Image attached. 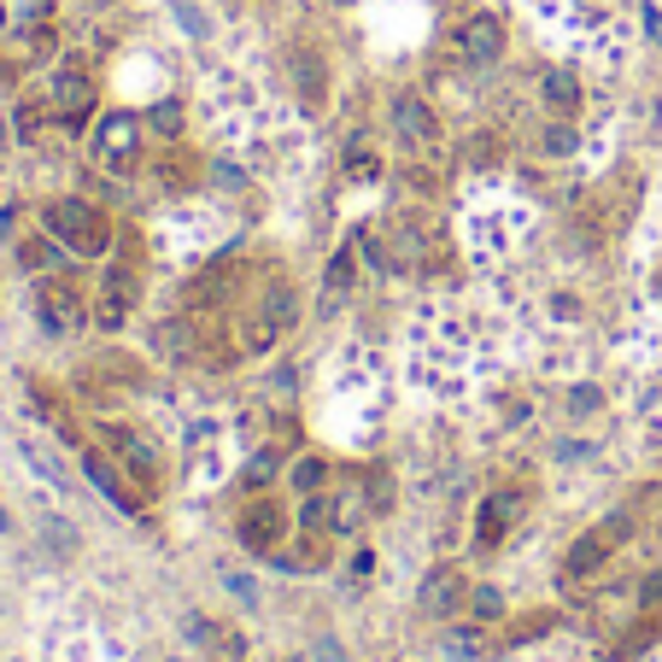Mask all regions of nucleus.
<instances>
[{"label":"nucleus","instance_id":"f3484780","mask_svg":"<svg viewBox=\"0 0 662 662\" xmlns=\"http://www.w3.org/2000/svg\"><path fill=\"white\" fill-rule=\"evenodd\" d=\"M627 511H634V522H639V528L651 534V539H662V487H644L639 499L627 504Z\"/></svg>","mask_w":662,"mask_h":662},{"label":"nucleus","instance_id":"393cba45","mask_svg":"<svg viewBox=\"0 0 662 662\" xmlns=\"http://www.w3.org/2000/svg\"><path fill=\"white\" fill-rule=\"evenodd\" d=\"M322 475H329V469H322L317 457H311V464H299V469H294V481H299L305 492H317V487H322Z\"/></svg>","mask_w":662,"mask_h":662},{"label":"nucleus","instance_id":"423d86ee","mask_svg":"<svg viewBox=\"0 0 662 662\" xmlns=\"http://www.w3.org/2000/svg\"><path fill=\"white\" fill-rule=\"evenodd\" d=\"M135 305H141V276H135V264H112L94 287V322L100 329H124L135 317Z\"/></svg>","mask_w":662,"mask_h":662},{"label":"nucleus","instance_id":"7c9ffc66","mask_svg":"<svg viewBox=\"0 0 662 662\" xmlns=\"http://www.w3.org/2000/svg\"><path fill=\"white\" fill-rule=\"evenodd\" d=\"M7 82H12V71H7V65H0V89H7Z\"/></svg>","mask_w":662,"mask_h":662},{"label":"nucleus","instance_id":"20e7f679","mask_svg":"<svg viewBox=\"0 0 662 662\" xmlns=\"http://www.w3.org/2000/svg\"><path fill=\"white\" fill-rule=\"evenodd\" d=\"M94 164L129 176L135 164H141V117H135V112H106V117H100V129H94Z\"/></svg>","mask_w":662,"mask_h":662},{"label":"nucleus","instance_id":"c756f323","mask_svg":"<svg viewBox=\"0 0 662 662\" xmlns=\"http://www.w3.org/2000/svg\"><path fill=\"white\" fill-rule=\"evenodd\" d=\"M644 604H662V574H651V581H644Z\"/></svg>","mask_w":662,"mask_h":662},{"label":"nucleus","instance_id":"7ed1b4c3","mask_svg":"<svg viewBox=\"0 0 662 662\" xmlns=\"http://www.w3.org/2000/svg\"><path fill=\"white\" fill-rule=\"evenodd\" d=\"M639 522H634V511H621V516H609V522H598V528H586L581 539L569 546V557H563V581H586V574H598L609 557L621 551V539L634 534Z\"/></svg>","mask_w":662,"mask_h":662},{"label":"nucleus","instance_id":"a878e982","mask_svg":"<svg viewBox=\"0 0 662 662\" xmlns=\"http://www.w3.org/2000/svg\"><path fill=\"white\" fill-rule=\"evenodd\" d=\"M346 171L358 176V182H364V176H381V159H369V152H352V164H346Z\"/></svg>","mask_w":662,"mask_h":662},{"label":"nucleus","instance_id":"f257e3e1","mask_svg":"<svg viewBox=\"0 0 662 662\" xmlns=\"http://www.w3.org/2000/svg\"><path fill=\"white\" fill-rule=\"evenodd\" d=\"M47 235L65 247V252H77V259H106L112 252V217L94 206V199H77V194H65L47 206Z\"/></svg>","mask_w":662,"mask_h":662},{"label":"nucleus","instance_id":"4be33fe9","mask_svg":"<svg viewBox=\"0 0 662 662\" xmlns=\"http://www.w3.org/2000/svg\"><path fill=\"white\" fill-rule=\"evenodd\" d=\"M152 124H159V135H176L182 129V106H176V100H164V106L152 112Z\"/></svg>","mask_w":662,"mask_h":662},{"label":"nucleus","instance_id":"39448f33","mask_svg":"<svg viewBox=\"0 0 662 662\" xmlns=\"http://www.w3.org/2000/svg\"><path fill=\"white\" fill-rule=\"evenodd\" d=\"M36 317H42L47 334H77L82 322H89V299H82L77 282L42 276V282H36Z\"/></svg>","mask_w":662,"mask_h":662},{"label":"nucleus","instance_id":"cd10ccee","mask_svg":"<svg viewBox=\"0 0 662 662\" xmlns=\"http://www.w3.org/2000/svg\"><path fill=\"white\" fill-rule=\"evenodd\" d=\"M47 539H54V546H59V557H71V546H77V534L65 528V522H47Z\"/></svg>","mask_w":662,"mask_h":662},{"label":"nucleus","instance_id":"9d476101","mask_svg":"<svg viewBox=\"0 0 662 662\" xmlns=\"http://www.w3.org/2000/svg\"><path fill=\"white\" fill-rule=\"evenodd\" d=\"M287 71H294V89L311 112L329 106V59L317 54L311 42H294V54H287Z\"/></svg>","mask_w":662,"mask_h":662},{"label":"nucleus","instance_id":"f03ea898","mask_svg":"<svg viewBox=\"0 0 662 662\" xmlns=\"http://www.w3.org/2000/svg\"><path fill=\"white\" fill-rule=\"evenodd\" d=\"M294 317H299V299H294V287H287V282L264 287V299L252 305L247 317H235V346H241L247 358H264V352L276 346L287 329H294Z\"/></svg>","mask_w":662,"mask_h":662},{"label":"nucleus","instance_id":"2f4dec72","mask_svg":"<svg viewBox=\"0 0 662 662\" xmlns=\"http://www.w3.org/2000/svg\"><path fill=\"white\" fill-rule=\"evenodd\" d=\"M0 528H7V511H0Z\"/></svg>","mask_w":662,"mask_h":662},{"label":"nucleus","instance_id":"dca6fc26","mask_svg":"<svg viewBox=\"0 0 662 662\" xmlns=\"http://www.w3.org/2000/svg\"><path fill=\"white\" fill-rule=\"evenodd\" d=\"M322 563H329V551H322V534H305L299 546H282V551H276V569H287V574H317Z\"/></svg>","mask_w":662,"mask_h":662},{"label":"nucleus","instance_id":"2eb2a0df","mask_svg":"<svg viewBox=\"0 0 662 662\" xmlns=\"http://www.w3.org/2000/svg\"><path fill=\"white\" fill-rule=\"evenodd\" d=\"M54 112L65 117V124H82V117H89V106H94V82L82 77V71H59L54 77Z\"/></svg>","mask_w":662,"mask_h":662},{"label":"nucleus","instance_id":"5701e85b","mask_svg":"<svg viewBox=\"0 0 662 662\" xmlns=\"http://www.w3.org/2000/svg\"><path fill=\"white\" fill-rule=\"evenodd\" d=\"M551 621H557V616H528V621H516L511 639H516V644H522V639H539V634H551Z\"/></svg>","mask_w":662,"mask_h":662},{"label":"nucleus","instance_id":"6e6552de","mask_svg":"<svg viewBox=\"0 0 662 662\" xmlns=\"http://www.w3.org/2000/svg\"><path fill=\"white\" fill-rule=\"evenodd\" d=\"M100 446L106 452H117V464L129 469V481L147 492H159V452H152V440H141L135 429H117V422H106V429H100Z\"/></svg>","mask_w":662,"mask_h":662},{"label":"nucleus","instance_id":"ddd939ff","mask_svg":"<svg viewBox=\"0 0 662 662\" xmlns=\"http://www.w3.org/2000/svg\"><path fill=\"white\" fill-rule=\"evenodd\" d=\"M457 59H469V65H492L504 54V24L492 19V12H475V19L457 24Z\"/></svg>","mask_w":662,"mask_h":662},{"label":"nucleus","instance_id":"6ab92c4d","mask_svg":"<svg viewBox=\"0 0 662 662\" xmlns=\"http://www.w3.org/2000/svg\"><path fill=\"white\" fill-rule=\"evenodd\" d=\"M546 106H551V112H563V117L581 106V89H574V77H563V71H551V77H546Z\"/></svg>","mask_w":662,"mask_h":662},{"label":"nucleus","instance_id":"aec40b11","mask_svg":"<svg viewBox=\"0 0 662 662\" xmlns=\"http://www.w3.org/2000/svg\"><path fill=\"white\" fill-rule=\"evenodd\" d=\"M469 616H475V621H499V616H504V592H499V586H475V592H469Z\"/></svg>","mask_w":662,"mask_h":662},{"label":"nucleus","instance_id":"412c9836","mask_svg":"<svg viewBox=\"0 0 662 662\" xmlns=\"http://www.w3.org/2000/svg\"><path fill=\"white\" fill-rule=\"evenodd\" d=\"M329 287H334V294H346V287H352V247H346V252H334V264H329Z\"/></svg>","mask_w":662,"mask_h":662},{"label":"nucleus","instance_id":"b1692460","mask_svg":"<svg viewBox=\"0 0 662 662\" xmlns=\"http://www.w3.org/2000/svg\"><path fill=\"white\" fill-rule=\"evenodd\" d=\"M19 259H24L30 270H47V264H54V252H47L42 241H24V247H19Z\"/></svg>","mask_w":662,"mask_h":662},{"label":"nucleus","instance_id":"9b49d317","mask_svg":"<svg viewBox=\"0 0 662 662\" xmlns=\"http://www.w3.org/2000/svg\"><path fill=\"white\" fill-rule=\"evenodd\" d=\"M82 475H89V481L100 487V492H106V499L117 504V511H124V516H135V511H141V504H147V492L141 487H135V481H124V475H117V464H112V457L106 452H82Z\"/></svg>","mask_w":662,"mask_h":662},{"label":"nucleus","instance_id":"bb28decb","mask_svg":"<svg viewBox=\"0 0 662 662\" xmlns=\"http://www.w3.org/2000/svg\"><path fill=\"white\" fill-rule=\"evenodd\" d=\"M270 475H276V452H259V464L247 469V481L259 487V481H270Z\"/></svg>","mask_w":662,"mask_h":662},{"label":"nucleus","instance_id":"4468645a","mask_svg":"<svg viewBox=\"0 0 662 662\" xmlns=\"http://www.w3.org/2000/svg\"><path fill=\"white\" fill-rule=\"evenodd\" d=\"M516 516H522L516 492H492V499L481 504V516H475V539H481V546H499V539L516 528Z\"/></svg>","mask_w":662,"mask_h":662},{"label":"nucleus","instance_id":"a211bd4d","mask_svg":"<svg viewBox=\"0 0 662 662\" xmlns=\"http://www.w3.org/2000/svg\"><path fill=\"white\" fill-rule=\"evenodd\" d=\"M159 182L171 194H182L194 182V159H189V152H164V159H159Z\"/></svg>","mask_w":662,"mask_h":662},{"label":"nucleus","instance_id":"1a4fd4ad","mask_svg":"<svg viewBox=\"0 0 662 662\" xmlns=\"http://www.w3.org/2000/svg\"><path fill=\"white\" fill-rule=\"evenodd\" d=\"M416 604H422V616H452V609H464L469 604V569L464 563L429 569L416 586Z\"/></svg>","mask_w":662,"mask_h":662},{"label":"nucleus","instance_id":"0eeeda50","mask_svg":"<svg viewBox=\"0 0 662 662\" xmlns=\"http://www.w3.org/2000/svg\"><path fill=\"white\" fill-rule=\"evenodd\" d=\"M235 534H241V546L247 551H264V557H276L282 546H287V504L282 499H252L247 511H241V522H235Z\"/></svg>","mask_w":662,"mask_h":662},{"label":"nucleus","instance_id":"c85d7f7f","mask_svg":"<svg viewBox=\"0 0 662 662\" xmlns=\"http://www.w3.org/2000/svg\"><path fill=\"white\" fill-rule=\"evenodd\" d=\"M574 147V129L569 124H551V135H546V152H569Z\"/></svg>","mask_w":662,"mask_h":662},{"label":"nucleus","instance_id":"f8f14e48","mask_svg":"<svg viewBox=\"0 0 662 662\" xmlns=\"http://www.w3.org/2000/svg\"><path fill=\"white\" fill-rule=\"evenodd\" d=\"M393 135L404 147H440V117H434V106L422 94H399L393 100Z\"/></svg>","mask_w":662,"mask_h":662}]
</instances>
